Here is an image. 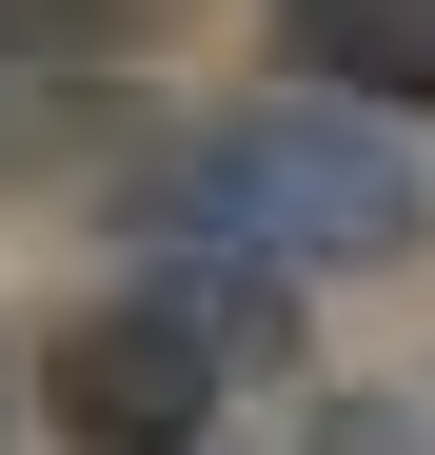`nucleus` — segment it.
Here are the masks:
<instances>
[{
	"label": "nucleus",
	"instance_id": "f257e3e1",
	"mask_svg": "<svg viewBox=\"0 0 435 455\" xmlns=\"http://www.w3.org/2000/svg\"><path fill=\"white\" fill-rule=\"evenodd\" d=\"M138 218L218 277H356L415 238V139H376L356 100H238L138 179Z\"/></svg>",
	"mask_w": 435,
	"mask_h": 455
},
{
	"label": "nucleus",
	"instance_id": "7ed1b4c3",
	"mask_svg": "<svg viewBox=\"0 0 435 455\" xmlns=\"http://www.w3.org/2000/svg\"><path fill=\"white\" fill-rule=\"evenodd\" d=\"M277 60H297V100L435 119V0H277Z\"/></svg>",
	"mask_w": 435,
	"mask_h": 455
},
{
	"label": "nucleus",
	"instance_id": "f03ea898",
	"mask_svg": "<svg viewBox=\"0 0 435 455\" xmlns=\"http://www.w3.org/2000/svg\"><path fill=\"white\" fill-rule=\"evenodd\" d=\"M257 297H277V277H218V258H198V277H138V297H80V317H59V356H40L59 455H198L218 396H238Z\"/></svg>",
	"mask_w": 435,
	"mask_h": 455
},
{
	"label": "nucleus",
	"instance_id": "39448f33",
	"mask_svg": "<svg viewBox=\"0 0 435 455\" xmlns=\"http://www.w3.org/2000/svg\"><path fill=\"white\" fill-rule=\"evenodd\" d=\"M59 139H80V119H59V100H40V60H0V179H40V159H59Z\"/></svg>",
	"mask_w": 435,
	"mask_h": 455
},
{
	"label": "nucleus",
	"instance_id": "20e7f679",
	"mask_svg": "<svg viewBox=\"0 0 435 455\" xmlns=\"http://www.w3.org/2000/svg\"><path fill=\"white\" fill-rule=\"evenodd\" d=\"M138 40V0H0V60H99Z\"/></svg>",
	"mask_w": 435,
	"mask_h": 455
}]
</instances>
